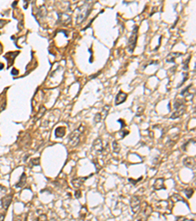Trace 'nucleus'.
I'll return each mask as SVG.
<instances>
[{
  "label": "nucleus",
  "instance_id": "1",
  "mask_svg": "<svg viewBox=\"0 0 196 221\" xmlns=\"http://www.w3.org/2000/svg\"><path fill=\"white\" fill-rule=\"evenodd\" d=\"M82 9L80 11V13H78V18H77V24H80L82 23L83 21H85V19L87 18L89 13H90L91 11V5L89 3H85L83 5V7H82Z\"/></svg>",
  "mask_w": 196,
  "mask_h": 221
},
{
  "label": "nucleus",
  "instance_id": "2",
  "mask_svg": "<svg viewBox=\"0 0 196 221\" xmlns=\"http://www.w3.org/2000/svg\"><path fill=\"white\" fill-rule=\"evenodd\" d=\"M136 41H137V27L134 26L133 33H131L130 36V40H128V51L130 52H133V50L136 46Z\"/></svg>",
  "mask_w": 196,
  "mask_h": 221
},
{
  "label": "nucleus",
  "instance_id": "3",
  "mask_svg": "<svg viewBox=\"0 0 196 221\" xmlns=\"http://www.w3.org/2000/svg\"><path fill=\"white\" fill-rule=\"evenodd\" d=\"M80 129H82V127H80V129H78V130H75V132H73L71 134V136H70V144H71L73 147H75V145H78V142H80Z\"/></svg>",
  "mask_w": 196,
  "mask_h": 221
},
{
  "label": "nucleus",
  "instance_id": "4",
  "mask_svg": "<svg viewBox=\"0 0 196 221\" xmlns=\"http://www.w3.org/2000/svg\"><path fill=\"white\" fill-rule=\"evenodd\" d=\"M130 208L134 213H137L140 210V200L137 197H133L130 198Z\"/></svg>",
  "mask_w": 196,
  "mask_h": 221
},
{
  "label": "nucleus",
  "instance_id": "5",
  "mask_svg": "<svg viewBox=\"0 0 196 221\" xmlns=\"http://www.w3.org/2000/svg\"><path fill=\"white\" fill-rule=\"evenodd\" d=\"M93 149L96 150L97 152H103V150H104V147H103V142L101 141V139H97L95 140L94 144H93Z\"/></svg>",
  "mask_w": 196,
  "mask_h": 221
},
{
  "label": "nucleus",
  "instance_id": "6",
  "mask_svg": "<svg viewBox=\"0 0 196 221\" xmlns=\"http://www.w3.org/2000/svg\"><path fill=\"white\" fill-rule=\"evenodd\" d=\"M125 99H127V94L123 91H119V93L117 94L116 99H115V102H116V105H119L121 103L125 102Z\"/></svg>",
  "mask_w": 196,
  "mask_h": 221
},
{
  "label": "nucleus",
  "instance_id": "7",
  "mask_svg": "<svg viewBox=\"0 0 196 221\" xmlns=\"http://www.w3.org/2000/svg\"><path fill=\"white\" fill-rule=\"evenodd\" d=\"M183 163L186 167H188V168H191V169L195 168V159H194V157H186L183 160Z\"/></svg>",
  "mask_w": 196,
  "mask_h": 221
},
{
  "label": "nucleus",
  "instance_id": "8",
  "mask_svg": "<svg viewBox=\"0 0 196 221\" xmlns=\"http://www.w3.org/2000/svg\"><path fill=\"white\" fill-rule=\"evenodd\" d=\"M12 198H13L12 195H7V197H4L2 198V206H3L5 210H7L8 208H9L11 201H12Z\"/></svg>",
  "mask_w": 196,
  "mask_h": 221
},
{
  "label": "nucleus",
  "instance_id": "9",
  "mask_svg": "<svg viewBox=\"0 0 196 221\" xmlns=\"http://www.w3.org/2000/svg\"><path fill=\"white\" fill-rule=\"evenodd\" d=\"M153 188L155 190H164L165 185H164V179H157L153 185Z\"/></svg>",
  "mask_w": 196,
  "mask_h": 221
},
{
  "label": "nucleus",
  "instance_id": "10",
  "mask_svg": "<svg viewBox=\"0 0 196 221\" xmlns=\"http://www.w3.org/2000/svg\"><path fill=\"white\" fill-rule=\"evenodd\" d=\"M184 111H185V110H184L183 106H181L180 108H178V109H176V111H175V112L172 114L171 119H176V118H178V117H180L184 113Z\"/></svg>",
  "mask_w": 196,
  "mask_h": 221
},
{
  "label": "nucleus",
  "instance_id": "11",
  "mask_svg": "<svg viewBox=\"0 0 196 221\" xmlns=\"http://www.w3.org/2000/svg\"><path fill=\"white\" fill-rule=\"evenodd\" d=\"M88 177H85V178H77V179H74L73 180V185H74L75 187H80L82 185L83 183H85V181L87 179Z\"/></svg>",
  "mask_w": 196,
  "mask_h": 221
},
{
  "label": "nucleus",
  "instance_id": "12",
  "mask_svg": "<svg viewBox=\"0 0 196 221\" xmlns=\"http://www.w3.org/2000/svg\"><path fill=\"white\" fill-rule=\"evenodd\" d=\"M65 134H66V129L64 127H59L55 130V136L57 138L58 137L59 138H62V137L65 136Z\"/></svg>",
  "mask_w": 196,
  "mask_h": 221
},
{
  "label": "nucleus",
  "instance_id": "13",
  "mask_svg": "<svg viewBox=\"0 0 196 221\" xmlns=\"http://www.w3.org/2000/svg\"><path fill=\"white\" fill-rule=\"evenodd\" d=\"M26 179H27V175H26V173H23L22 174V176H21V179H20V181H19V183H17L16 184V187L17 188H22V187H24L25 186V184H26Z\"/></svg>",
  "mask_w": 196,
  "mask_h": 221
},
{
  "label": "nucleus",
  "instance_id": "14",
  "mask_svg": "<svg viewBox=\"0 0 196 221\" xmlns=\"http://www.w3.org/2000/svg\"><path fill=\"white\" fill-rule=\"evenodd\" d=\"M193 192H194V191H193V189H185V190H184V194H185L187 198H191V195H193Z\"/></svg>",
  "mask_w": 196,
  "mask_h": 221
},
{
  "label": "nucleus",
  "instance_id": "15",
  "mask_svg": "<svg viewBox=\"0 0 196 221\" xmlns=\"http://www.w3.org/2000/svg\"><path fill=\"white\" fill-rule=\"evenodd\" d=\"M113 150L115 152H120V147H119V144H118V142L114 141L113 142Z\"/></svg>",
  "mask_w": 196,
  "mask_h": 221
},
{
  "label": "nucleus",
  "instance_id": "16",
  "mask_svg": "<svg viewBox=\"0 0 196 221\" xmlns=\"http://www.w3.org/2000/svg\"><path fill=\"white\" fill-rule=\"evenodd\" d=\"M30 164L32 165V166H33V165H39V158L37 157L36 159H35V158L32 159V160H30Z\"/></svg>",
  "mask_w": 196,
  "mask_h": 221
},
{
  "label": "nucleus",
  "instance_id": "17",
  "mask_svg": "<svg viewBox=\"0 0 196 221\" xmlns=\"http://www.w3.org/2000/svg\"><path fill=\"white\" fill-rule=\"evenodd\" d=\"M101 121V114H96V116H95V119H94V122L95 123H99Z\"/></svg>",
  "mask_w": 196,
  "mask_h": 221
},
{
  "label": "nucleus",
  "instance_id": "18",
  "mask_svg": "<svg viewBox=\"0 0 196 221\" xmlns=\"http://www.w3.org/2000/svg\"><path fill=\"white\" fill-rule=\"evenodd\" d=\"M40 219H44V220H46V219H47L46 215H45V214H44V215H43V214H41L40 216L38 217V220H40Z\"/></svg>",
  "mask_w": 196,
  "mask_h": 221
},
{
  "label": "nucleus",
  "instance_id": "19",
  "mask_svg": "<svg viewBox=\"0 0 196 221\" xmlns=\"http://www.w3.org/2000/svg\"><path fill=\"white\" fill-rule=\"evenodd\" d=\"M80 191L75 192V197H77V198H80Z\"/></svg>",
  "mask_w": 196,
  "mask_h": 221
},
{
  "label": "nucleus",
  "instance_id": "20",
  "mask_svg": "<svg viewBox=\"0 0 196 221\" xmlns=\"http://www.w3.org/2000/svg\"><path fill=\"white\" fill-rule=\"evenodd\" d=\"M12 74H13V75H17V74H18V72H17V70H16V69H14V70H13Z\"/></svg>",
  "mask_w": 196,
  "mask_h": 221
}]
</instances>
